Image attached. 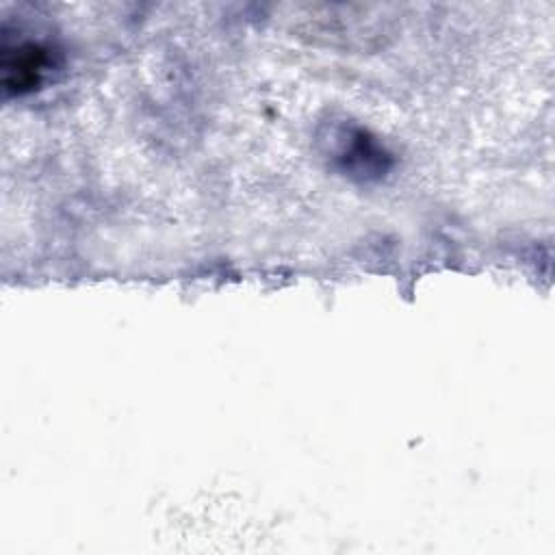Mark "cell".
I'll return each mask as SVG.
<instances>
[{"mask_svg":"<svg viewBox=\"0 0 555 555\" xmlns=\"http://www.w3.org/2000/svg\"><path fill=\"white\" fill-rule=\"evenodd\" d=\"M52 67L48 48L35 41H20L15 46L7 43L2 54L4 87L13 93H26L41 85L46 72Z\"/></svg>","mask_w":555,"mask_h":555,"instance_id":"1","label":"cell"}]
</instances>
